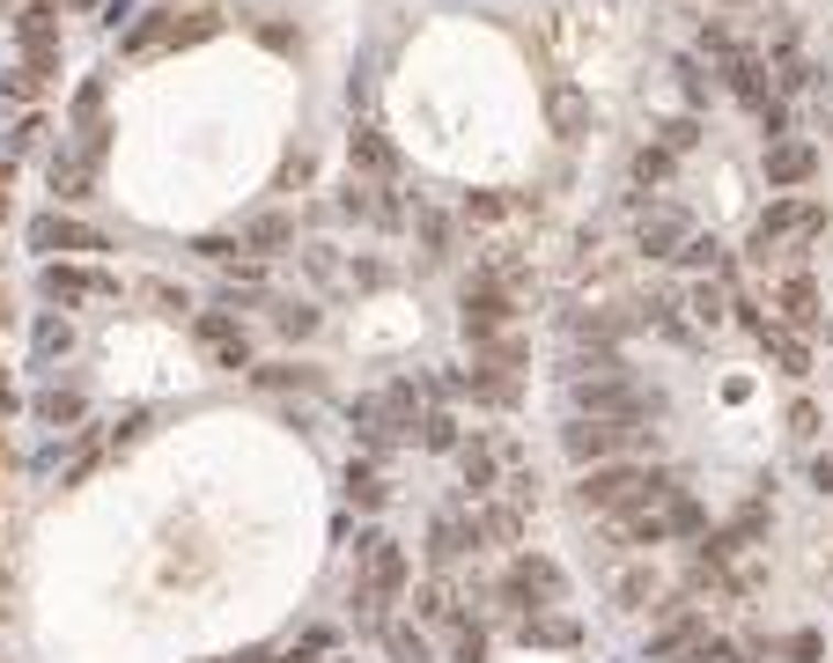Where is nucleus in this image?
<instances>
[{"mask_svg": "<svg viewBox=\"0 0 833 663\" xmlns=\"http://www.w3.org/2000/svg\"><path fill=\"white\" fill-rule=\"evenodd\" d=\"M215 30H221V8H207V0H163V8H147L141 23L125 30V52L133 59H155V52L207 45Z\"/></svg>", "mask_w": 833, "mask_h": 663, "instance_id": "1", "label": "nucleus"}, {"mask_svg": "<svg viewBox=\"0 0 833 663\" xmlns=\"http://www.w3.org/2000/svg\"><path fill=\"white\" fill-rule=\"evenodd\" d=\"M671 472H649V465H627V457H613V465H590L583 487H576V501L598 516H627L642 509V501H671Z\"/></svg>", "mask_w": 833, "mask_h": 663, "instance_id": "2", "label": "nucleus"}, {"mask_svg": "<svg viewBox=\"0 0 833 663\" xmlns=\"http://www.w3.org/2000/svg\"><path fill=\"white\" fill-rule=\"evenodd\" d=\"M811 236H826V207L804 192H789V199H767L760 221H753V258H797V251L811 244Z\"/></svg>", "mask_w": 833, "mask_h": 663, "instance_id": "3", "label": "nucleus"}, {"mask_svg": "<svg viewBox=\"0 0 833 663\" xmlns=\"http://www.w3.org/2000/svg\"><path fill=\"white\" fill-rule=\"evenodd\" d=\"M635 442H649V450H657V435H649V428H642V420H598V413H576L561 428V450L568 457H576V465H613L620 450H635Z\"/></svg>", "mask_w": 833, "mask_h": 663, "instance_id": "4", "label": "nucleus"}, {"mask_svg": "<svg viewBox=\"0 0 833 663\" xmlns=\"http://www.w3.org/2000/svg\"><path fill=\"white\" fill-rule=\"evenodd\" d=\"M458 324H465V340H472V346H480V340H502V332L516 324V295L502 288L494 273L472 266V280L458 288Z\"/></svg>", "mask_w": 833, "mask_h": 663, "instance_id": "5", "label": "nucleus"}, {"mask_svg": "<svg viewBox=\"0 0 833 663\" xmlns=\"http://www.w3.org/2000/svg\"><path fill=\"white\" fill-rule=\"evenodd\" d=\"M561 597H568V575L546 561V553H524V561L502 575V589H494L502 612H531V605H561Z\"/></svg>", "mask_w": 833, "mask_h": 663, "instance_id": "6", "label": "nucleus"}, {"mask_svg": "<svg viewBox=\"0 0 833 663\" xmlns=\"http://www.w3.org/2000/svg\"><path fill=\"white\" fill-rule=\"evenodd\" d=\"M354 567H362V589H376V597H398V589L414 583V561H406V545L392 531H369L354 545Z\"/></svg>", "mask_w": 833, "mask_h": 663, "instance_id": "7", "label": "nucleus"}, {"mask_svg": "<svg viewBox=\"0 0 833 663\" xmlns=\"http://www.w3.org/2000/svg\"><path fill=\"white\" fill-rule=\"evenodd\" d=\"M701 649H709V619L701 612H671L649 634V663H701Z\"/></svg>", "mask_w": 833, "mask_h": 663, "instance_id": "8", "label": "nucleus"}, {"mask_svg": "<svg viewBox=\"0 0 833 663\" xmlns=\"http://www.w3.org/2000/svg\"><path fill=\"white\" fill-rule=\"evenodd\" d=\"M45 295H52V302H103V295H119V280H111L103 266L52 258V266H45Z\"/></svg>", "mask_w": 833, "mask_h": 663, "instance_id": "9", "label": "nucleus"}, {"mask_svg": "<svg viewBox=\"0 0 833 663\" xmlns=\"http://www.w3.org/2000/svg\"><path fill=\"white\" fill-rule=\"evenodd\" d=\"M15 37H23V67H37V74L59 67V15H52L45 0H30L23 15H15Z\"/></svg>", "mask_w": 833, "mask_h": 663, "instance_id": "10", "label": "nucleus"}, {"mask_svg": "<svg viewBox=\"0 0 833 663\" xmlns=\"http://www.w3.org/2000/svg\"><path fill=\"white\" fill-rule=\"evenodd\" d=\"M193 340L207 346L221 368H251V340H244V324L229 318V310H207V318H193Z\"/></svg>", "mask_w": 833, "mask_h": 663, "instance_id": "11", "label": "nucleus"}, {"mask_svg": "<svg viewBox=\"0 0 833 663\" xmlns=\"http://www.w3.org/2000/svg\"><path fill=\"white\" fill-rule=\"evenodd\" d=\"M693 236V214L687 207H649L642 214V229H635V244L649 251V258H679V244Z\"/></svg>", "mask_w": 833, "mask_h": 663, "instance_id": "12", "label": "nucleus"}, {"mask_svg": "<svg viewBox=\"0 0 833 663\" xmlns=\"http://www.w3.org/2000/svg\"><path fill=\"white\" fill-rule=\"evenodd\" d=\"M516 641H524V649H576L583 627L568 612H553V605H531V612H516Z\"/></svg>", "mask_w": 833, "mask_h": 663, "instance_id": "13", "label": "nucleus"}, {"mask_svg": "<svg viewBox=\"0 0 833 663\" xmlns=\"http://www.w3.org/2000/svg\"><path fill=\"white\" fill-rule=\"evenodd\" d=\"M30 251H103V236L74 214H37L30 221Z\"/></svg>", "mask_w": 833, "mask_h": 663, "instance_id": "14", "label": "nucleus"}, {"mask_svg": "<svg viewBox=\"0 0 833 663\" xmlns=\"http://www.w3.org/2000/svg\"><path fill=\"white\" fill-rule=\"evenodd\" d=\"M45 177H52V192H59V199H89V185H97V163H89V155L67 141V147H52Z\"/></svg>", "mask_w": 833, "mask_h": 663, "instance_id": "15", "label": "nucleus"}, {"mask_svg": "<svg viewBox=\"0 0 833 663\" xmlns=\"http://www.w3.org/2000/svg\"><path fill=\"white\" fill-rule=\"evenodd\" d=\"M472 545H480V523H472V516H436V531H428V561L436 567H450V561H465Z\"/></svg>", "mask_w": 833, "mask_h": 663, "instance_id": "16", "label": "nucleus"}, {"mask_svg": "<svg viewBox=\"0 0 833 663\" xmlns=\"http://www.w3.org/2000/svg\"><path fill=\"white\" fill-rule=\"evenodd\" d=\"M775 310H782V332H811V324H819V288H811L804 273H789L782 288H775Z\"/></svg>", "mask_w": 833, "mask_h": 663, "instance_id": "17", "label": "nucleus"}, {"mask_svg": "<svg viewBox=\"0 0 833 663\" xmlns=\"http://www.w3.org/2000/svg\"><path fill=\"white\" fill-rule=\"evenodd\" d=\"M819 170V147L811 141H775L767 147V185H804Z\"/></svg>", "mask_w": 833, "mask_h": 663, "instance_id": "18", "label": "nucleus"}, {"mask_svg": "<svg viewBox=\"0 0 833 663\" xmlns=\"http://www.w3.org/2000/svg\"><path fill=\"white\" fill-rule=\"evenodd\" d=\"M347 155H354L369 177H398V147L384 141L376 125H354V133H347Z\"/></svg>", "mask_w": 833, "mask_h": 663, "instance_id": "19", "label": "nucleus"}, {"mask_svg": "<svg viewBox=\"0 0 833 663\" xmlns=\"http://www.w3.org/2000/svg\"><path fill=\"white\" fill-rule=\"evenodd\" d=\"M288 244H295V221L288 214H259L244 229V251H251V258H273V251H288Z\"/></svg>", "mask_w": 833, "mask_h": 663, "instance_id": "20", "label": "nucleus"}, {"mask_svg": "<svg viewBox=\"0 0 833 663\" xmlns=\"http://www.w3.org/2000/svg\"><path fill=\"white\" fill-rule=\"evenodd\" d=\"M347 501H354V509H384V501H392L384 472L369 465V457H354V465H347Z\"/></svg>", "mask_w": 833, "mask_h": 663, "instance_id": "21", "label": "nucleus"}, {"mask_svg": "<svg viewBox=\"0 0 833 663\" xmlns=\"http://www.w3.org/2000/svg\"><path fill=\"white\" fill-rule=\"evenodd\" d=\"M465 391L480 398V406H516V376H509V368H480V362H472L465 368Z\"/></svg>", "mask_w": 833, "mask_h": 663, "instance_id": "22", "label": "nucleus"}, {"mask_svg": "<svg viewBox=\"0 0 833 663\" xmlns=\"http://www.w3.org/2000/svg\"><path fill=\"white\" fill-rule=\"evenodd\" d=\"M546 119H553V125H561V133H568V141H576V133H583V125H590V103L576 97L568 81H553V89H546Z\"/></svg>", "mask_w": 833, "mask_h": 663, "instance_id": "23", "label": "nucleus"}, {"mask_svg": "<svg viewBox=\"0 0 833 663\" xmlns=\"http://www.w3.org/2000/svg\"><path fill=\"white\" fill-rule=\"evenodd\" d=\"M664 523H671V539H701V531H709V509H701L693 494H671V501H664Z\"/></svg>", "mask_w": 833, "mask_h": 663, "instance_id": "24", "label": "nucleus"}, {"mask_svg": "<svg viewBox=\"0 0 833 663\" xmlns=\"http://www.w3.org/2000/svg\"><path fill=\"white\" fill-rule=\"evenodd\" d=\"M753 340H760V346H775V362H782L789 376H804V368H811L804 340H797V332H782V324H760V332H753Z\"/></svg>", "mask_w": 833, "mask_h": 663, "instance_id": "25", "label": "nucleus"}, {"mask_svg": "<svg viewBox=\"0 0 833 663\" xmlns=\"http://www.w3.org/2000/svg\"><path fill=\"white\" fill-rule=\"evenodd\" d=\"M266 391H318V368H303V362H273V368H251Z\"/></svg>", "mask_w": 833, "mask_h": 663, "instance_id": "26", "label": "nucleus"}, {"mask_svg": "<svg viewBox=\"0 0 833 663\" xmlns=\"http://www.w3.org/2000/svg\"><path fill=\"white\" fill-rule=\"evenodd\" d=\"M81 413H89L81 391H45L37 398V420H45V428H81Z\"/></svg>", "mask_w": 833, "mask_h": 663, "instance_id": "27", "label": "nucleus"}, {"mask_svg": "<svg viewBox=\"0 0 833 663\" xmlns=\"http://www.w3.org/2000/svg\"><path fill=\"white\" fill-rule=\"evenodd\" d=\"M273 332H281V340H310V332H318V310H310V302H281V310H273Z\"/></svg>", "mask_w": 833, "mask_h": 663, "instance_id": "28", "label": "nucleus"}, {"mask_svg": "<svg viewBox=\"0 0 833 663\" xmlns=\"http://www.w3.org/2000/svg\"><path fill=\"white\" fill-rule=\"evenodd\" d=\"M458 465H465V487H472V494H487V487H494V450H487V442L458 450Z\"/></svg>", "mask_w": 833, "mask_h": 663, "instance_id": "29", "label": "nucleus"}, {"mask_svg": "<svg viewBox=\"0 0 833 663\" xmlns=\"http://www.w3.org/2000/svg\"><path fill=\"white\" fill-rule=\"evenodd\" d=\"M0 97H8V103H37V97H45V74H37V67L0 74Z\"/></svg>", "mask_w": 833, "mask_h": 663, "instance_id": "30", "label": "nucleus"}, {"mask_svg": "<svg viewBox=\"0 0 833 663\" xmlns=\"http://www.w3.org/2000/svg\"><path fill=\"white\" fill-rule=\"evenodd\" d=\"M472 523H480V539H494V545H509L516 531H524V516H516V509H480Z\"/></svg>", "mask_w": 833, "mask_h": 663, "instance_id": "31", "label": "nucleus"}, {"mask_svg": "<svg viewBox=\"0 0 833 663\" xmlns=\"http://www.w3.org/2000/svg\"><path fill=\"white\" fill-rule=\"evenodd\" d=\"M420 442H428V450H458V420L442 413V406L436 413H420Z\"/></svg>", "mask_w": 833, "mask_h": 663, "instance_id": "32", "label": "nucleus"}, {"mask_svg": "<svg viewBox=\"0 0 833 663\" xmlns=\"http://www.w3.org/2000/svg\"><path fill=\"white\" fill-rule=\"evenodd\" d=\"M414 612L428 619V627H442V619L458 612V605H450V589H442V583H420V597H414Z\"/></svg>", "mask_w": 833, "mask_h": 663, "instance_id": "33", "label": "nucleus"}, {"mask_svg": "<svg viewBox=\"0 0 833 663\" xmlns=\"http://www.w3.org/2000/svg\"><path fill=\"white\" fill-rule=\"evenodd\" d=\"M679 266H709V273H723V244H715V236H687V244H679Z\"/></svg>", "mask_w": 833, "mask_h": 663, "instance_id": "34", "label": "nucleus"}, {"mask_svg": "<svg viewBox=\"0 0 833 663\" xmlns=\"http://www.w3.org/2000/svg\"><path fill=\"white\" fill-rule=\"evenodd\" d=\"M384 649H392L398 663H428V641H420L414 627H384Z\"/></svg>", "mask_w": 833, "mask_h": 663, "instance_id": "35", "label": "nucleus"}, {"mask_svg": "<svg viewBox=\"0 0 833 663\" xmlns=\"http://www.w3.org/2000/svg\"><path fill=\"white\" fill-rule=\"evenodd\" d=\"M502 214H516V199H502V192H472L465 199V221H480V229H487V221H502Z\"/></svg>", "mask_w": 833, "mask_h": 663, "instance_id": "36", "label": "nucleus"}, {"mask_svg": "<svg viewBox=\"0 0 833 663\" xmlns=\"http://www.w3.org/2000/svg\"><path fill=\"white\" fill-rule=\"evenodd\" d=\"M671 177V147H642L635 155V185H664Z\"/></svg>", "mask_w": 833, "mask_h": 663, "instance_id": "37", "label": "nucleus"}, {"mask_svg": "<svg viewBox=\"0 0 833 663\" xmlns=\"http://www.w3.org/2000/svg\"><path fill=\"white\" fill-rule=\"evenodd\" d=\"M67 346H74V332H67L59 318H45V324H37V362H59Z\"/></svg>", "mask_w": 833, "mask_h": 663, "instance_id": "38", "label": "nucleus"}, {"mask_svg": "<svg viewBox=\"0 0 833 663\" xmlns=\"http://www.w3.org/2000/svg\"><path fill=\"white\" fill-rule=\"evenodd\" d=\"M693 141H701V125H693V119H671V125H664V141H657V147H671V155H687Z\"/></svg>", "mask_w": 833, "mask_h": 663, "instance_id": "39", "label": "nucleus"}, {"mask_svg": "<svg viewBox=\"0 0 833 663\" xmlns=\"http://www.w3.org/2000/svg\"><path fill=\"white\" fill-rule=\"evenodd\" d=\"M679 74H687V97L701 103V97H715V74L701 67V59H679Z\"/></svg>", "mask_w": 833, "mask_h": 663, "instance_id": "40", "label": "nucleus"}, {"mask_svg": "<svg viewBox=\"0 0 833 663\" xmlns=\"http://www.w3.org/2000/svg\"><path fill=\"white\" fill-rule=\"evenodd\" d=\"M693 318H701V324H723V288H693Z\"/></svg>", "mask_w": 833, "mask_h": 663, "instance_id": "41", "label": "nucleus"}, {"mask_svg": "<svg viewBox=\"0 0 833 663\" xmlns=\"http://www.w3.org/2000/svg\"><path fill=\"white\" fill-rule=\"evenodd\" d=\"M487 656V634L480 627H458V663H480Z\"/></svg>", "mask_w": 833, "mask_h": 663, "instance_id": "42", "label": "nucleus"}, {"mask_svg": "<svg viewBox=\"0 0 833 663\" xmlns=\"http://www.w3.org/2000/svg\"><path fill=\"white\" fill-rule=\"evenodd\" d=\"M147 302H163V310H193L185 288H171V280H147Z\"/></svg>", "mask_w": 833, "mask_h": 663, "instance_id": "43", "label": "nucleus"}, {"mask_svg": "<svg viewBox=\"0 0 833 663\" xmlns=\"http://www.w3.org/2000/svg\"><path fill=\"white\" fill-rule=\"evenodd\" d=\"M789 656H797V663H819V656H826V641H819V634H797V641H789Z\"/></svg>", "mask_w": 833, "mask_h": 663, "instance_id": "44", "label": "nucleus"}, {"mask_svg": "<svg viewBox=\"0 0 833 663\" xmlns=\"http://www.w3.org/2000/svg\"><path fill=\"white\" fill-rule=\"evenodd\" d=\"M37 141H45V119H23V125H15V155H30Z\"/></svg>", "mask_w": 833, "mask_h": 663, "instance_id": "45", "label": "nucleus"}, {"mask_svg": "<svg viewBox=\"0 0 833 663\" xmlns=\"http://www.w3.org/2000/svg\"><path fill=\"white\" fill-rule=\"evenodd\" d=\"M789 428H797V435H811V428H819V406H804V398H797V406H789Z\"/></svg>", "mask_w": 833, "mask_h": 663, "instance_id": "46", "label": "nucleus"}, {"mask_svg": "<svg viewBox=\"0 0 833 663\" xmlns=\"http://www.w3.org/2000/svg\"><path fill=\"white\" fill-rule=\"evenodd\" d=\"M811 487H819V494H833V457H819V465H811Z\"/></svg>", "mask_w": 833, "mask_h": 663, "instance_id": "47", "label": "nucleus"}, {"mask_svg": "<svg viewBox=\"0 0 833 663\" xmlns=\"http://www.w3.org/2000/svg\"><path fill=\"white\" fill-rule=\"evenodd\" d=\"M229 663H273V649H244V656H229Z\"/></svg>", "mask_w": 833, "mask_h": 663, "instance_id": "48", "label": "nucleus"}, {"mask_svg": "<svg viewBox=\"0 0 833 663\" xmlns=\"http://www.w3.org/2000/svg\"><path fill=\"white\" fill-rule=\"evenodd\" d=\"M0 324H8V295H0Z\"/></svg>", "mask_w": 833, "mask_h": 663, "instance_id": "49", "label": "nucleus"}, {"mask_svg": "<svg viewBox=\"0 0 833 663\" xmlns=\"http://www.w3.org/2000/svg\"><path fill=\"white\" fill-rule=\"evenodd\" d=\"M288 663H318V656H288Z\"/></svg>", "mask_w": 833, "mask_h": 663, "instance_id": "50", "label": "nucleus"}, {"mask_svg": "<svg viewBox=\"0 0 833 663\" xmlns=\"http://www.w3.org/2000/svg\"><path fill=\"white\" fill-rule=\"evenodd\" d=\"M0 450H8V442H0Z\"/></svg>", "mask_w": 833, "mask_h": 663, "instance_id": "51", "label": "nucleus"}]
</instances>
